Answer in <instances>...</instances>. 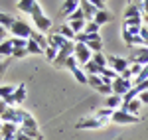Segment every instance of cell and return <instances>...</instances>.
<instances>
[{
	"instance_id": "14",
	"label": "cell",
	"mask_w": 148,
	"mask_h": 140,
	"mask_svg": "<svg viewBox=\"0 0 148 140\" xmlns=\"http://www.w3.org/2000/svg\"><path fill=\"white\" fill-rule=\"evenodd\" d=\"M79 8H81V2H77V0H67V2L61 4V12L65 14V18H69L73 12H77Z\"/></svg>"
},
{
	"instance_id": "5",
	"label": "cell",
	"mask_w": 148,
	"mask_h": 140,
	"mask_svg": "<svg viewBox=\"0 0 148 140\" xmlns=\"http://www.w3.org/2000/svg\"><path fill=\"white\" fill-rule=\"evenodd\" d=\"M109 67H111L116 75H123V73L130 67V63H128L126 57H121V55H109Z\"/></svg>"
},
{
	"instance_id": "41",
	"label": "cell",
	"mask_w": 148,
	"mask_h": 140,
	"mask_svg": "<svg viewBox=\"0 0 148 140\" xmlns=\"http://www.w3.org/2000/svg\"><path fill=\"white\" fill-rule=\"evenodd\" d=\"M6 34H8V30L0 26V44H2V42H6Z\"/></svg>"
},
{
	"instance_id": "42",
	"label": "cell",
	"mask_w": 148,
	"mask_h": 140,
	"mask_svg": "<svg viewBox=\"0 0 148 140\" xmlns=\"http://www.w3.org/2000/svg\"><path fill=\"white\" fill-rule=\"evenodd\" d=\"M142 16H148V0L142 2Z\"/></svg>"
},
{
	"instance_id": "44",
	"label": "cell",
	"mask_w": 148,
	"mask_h": 140,
	"mask_svg": "<svg viewBox=\"0 0 148 140\" xmlns=\"http://www.w3.org/2000/svg\"><path fill=\"white\" fill-rule=\"evenodd\" d=\"M2 124H4V122H2V120H0V130H2Z\"/></svg>"
},
{
	"instance_id": "12",
	"label": "cell",
	"mask_w": 148,
	"mask_h": 140,
	"mask_svg": "<svg viewBox=\"0 0 148 140\" xmlns=\"http://www.w3.org/2000/svg\"><path fill=\"white\" fill-rule=\"evenodd\" d=\"M142 16V2H132L128 4L125 10V20H130V18H138Z\"/></svg>"
},
{
	"instance_id": "13",
	"label": "cell",
	"mask_w": 148,
	"mask_h": 140,
	"mask_svg": "<svg viewBox=\"0 0 148 140\" xmlns=\"http://www.w3.org/2000/svg\"><path fill=\"white\" fill-rule=\"evenodd\" d=\"M47 42H49V47H56L57 51H59V49H63V47L67 46L69 40H65L61 34H51L49 38H47Z\"/></svg>"
},
{
	"instance_id": "19",
	"label": "cell",
	"mask_w": 148,
	"mask_h": 140,
	"mask_svg": "<svg viewBox=\"0 0 148 140\" xmlns=\"http://www.w3.org/2000/svg\"><path fill=\"white\" fill-rule=\"evenodd\" d=\"M111 20H113V14L109 10H103V12H97V16H95L93 22H97L99 26H103V24H109Z\"/></svg>"
},
{
	"instance_id": "39",
	"label": "cell",
	"mask_w": 148,
	"mask_h": 140,
	"mask_svg": "<svg viewBox=\"0 0 148 140\" xmlns=\"http://www.w3.org/2000/svg\"><path fill=\"white\" fill-rule=\"evenodd\" d=\"M134 87H136L138 91H140V93H144V91H148V79L144 83H140V85H134Z\"/></svg>"
},
{
	"instance_id": "35",
	"label": "cell",
	"mask_w": 148,
	"mask_h": 140,
	"mask_svg": "<svg viewBox=\"0 0 148 140\" xmlns=\"http://www.w3.org/2000/svg\"><path fill=\"white\" fill-rule=\"evenodd\" d=\"M123 40H125V44L126 46H134V36H130L128 34V32H126V30H123Z\"/></svg>"
},
{
	"instance_id": "9",
	"label": "cell",
	"mask_w": 148,
	"mask_h": 140,
	"mask_svg": "<svg viewBox=\"0 0 148 140\" xmlns=\"http://www.w3.org/2000/svg\"><path fill=\"white\" fill-rule=\"evenodd\" d=\"M103 122L101 118H97V117H91V118H83V120H79L77 124H75V128H87V130H97V128H101Z\"/></svg>"
},
{
	"instance_id": "15",
	"label": "cell",
	"mask_w": 148,
	"mask_h": 140,
	"mask_svg": "<svg viewBox=\"0 0 148 140\" xmlns=\"http://www.w3.org/2000/svg\"><path fill=\"white\" fill-rule=\"evenodd\" d=\"M121 109H123L125 113H130V115L138 117V113H140V109H142V103H140L138 99H134V101H130V103H123Z\"/></svg>"
},
{
	"instance_id": "24",
	"label": "cell",
	"mask_w": 148,
	"mask_h": 140,
	"mask_svg": "<svg viewBox=\"0 0 148 140\" xmlns=\"http://www.w3.org/2000/svg\"><path fill=\"white\" fill-rule=\"evenodd\" d=\"M14 91H16V87H14V85H2V87H0V99H2V101H6L8 97L14 95Z\"/></svg>"
},
{
	"instance_id": "3",
	"label": "cell",
	"mask_w": 148,
	"mask_h": 140,
	"mask_svg": "<svg viewBox=\"0 0 148 140\" xmlns=\"http://www.w3.org/2000/svg\"><path fill=\"white\" fill-rule=\"evenodd\" d=\"M128 63H140L142 67L148 65V47H130V55H128Z\"/></svg>"
},
{
	"instance_id": "29",
	"label": "cell",
	"mask_w": 148,
	"mask_h": 140,
	"mask_svg": "<svg viewBox=\"0 0 148 140\" xmlns=\"http://www.w3.org/2000/svg\"><path fill=\"white\" fill-rule=\"evenodd\" d=\"M26 49H28V53H44V49L38 46L34 40H28V47Z\"/></svg>"
},
{
	"instance_id": "2",
	"label": "cell",
	"mask_w": 148,
	"mask_h": 140,
	"mask_svg": "<svg viewBox=\"0 0 148 140\" xmlns=\"http://www.w3.org/2000/svg\"><path fill=\"white\" fill-rule=\"evenodd\" d=\"M10 32L14 34V38H22V40H30L32 34H34L32 26H30L28 22H24V20H16L14 26L10 28Z\"/></svg>"
},
{
	"instance_id": "37",
	"label": "cell",
	"mask_w": 148,
	"mask_h": 140,
	"mask_svg": "<svg viewBox=\"0 0 148 140\" xmlns=\"http://www.w3.org/2000/svg\"><path fill=\"white\" fill-rule=\"evenodd\" d=\"M138 101H140L142 105H148V91H144V93L138 95Z\"/></svg>"
},
{
	"instance_id": "6",
	"label": "cell",
	"mask_w": 148,
	"mask_h": 140,
	"mask_svg": "<svg viewBox=\"0 0 148 140\" xmlns=\"http://www.w3.org/2000/svg\"><path fill=\"white\" fill-rule=\"evenodd\" d=\"M111 120H113V122H116V124H134V122H140V118H138V117L130 115V113H125L123 109L114 111Z\"/></svg>"
},
{
	"instance_id": "28",
	"label": "cell",
	"mask_w": 148,
	"mask_h": 140,
	"mask_svg": "<svg viewBox=\"0 0 148 140\" xmlns=\"http://www.w3.org/2000/svg\"><path fill=\"white\" fill-rule=\"evenodd\" d=\"M12 46H14V49H26V47H28V40H22V38H12Z\"/></svg>"
},
{
	"instance_id": "25",
	"label": "cell",
	"mask_w": 148,
	"mask_h": 140,
	"mask_svg": "<svg viewBox=\"0 0 148 140\" xmlns=\"http://www.w3.org/2000/svg\"><path fill=\"white\" fill-rule=\"evenodd\" d=\"M93 61L99 65V67H109V57L107 55H103V53H93Z\"/></svg>"
},
{
	"instance_id": "31",
	"label": "cell",
	"mask_w": 148,
	"mask_h": 140,
	"mask_svg": "<svg viewBox=\"0 0 148 140\" xmlns=\"http://www.w3.org/2000/svg\"><path fill=\"white\" fill-rule=\"evenodd\" d=\"M89 85H91L93 89H99L103 85V77L101 75H89Z\"/></svg>"
},
{
	"instance_id": "22",
	"label": "cell",
	"mask_w": 148,
	"mask_h": 140,
	"mask_svg": "<svg viewBox=\"0 0 148 140\" xmlns=\"http://www.w3.org/2000/svg\"><path fill=\"white\" fill-rule=\"evenodd\" d=\"M113 109H109V107H105V109H99V111H97V115H95V117L97 118H101L103 122H107V120H111V118H113Z\"/></svg>"
},
{
	"instance_id": "26",
	"label": "cell",
	"mask_w": 148,
	"mask_h": 140,
	"mask_svg": "<svg viewBox=\"0 0 148 140\" xmlns=\"http://www.w3.org/2000/svg\"><path fill=\"white\" fill-rule=\"evenodd\" d=\"M99 28H101V26H99V24L97 22H87L85 24V30H83V34H99Z\"/></svg>"
},
{
	"instance_id": "8",
	"label": "cell",
	"mask_w": 148,
	"mask_h": 140,
	"mask_svg": "<svg viewBox=\"0 0 148 140\" xmlns=\"http://www.w3.org/2000/svg\"><path fill=\"white\" fill-rule=\"evenodd\" d=\"M24 99H26V85H18V87H16V91H14V95H12V97H8V99H6V101H4V103H6V105L8 107H20L24 103Z\"/></svg>"
},
{
	"instance_id": "17",
	"label": "cell",
	"mask_w": 148,
	"mask_h": 140,
	"mask_svg": "<svg viewBox=\"0 0 148 140\" xmlns=\"http://www.w3.org/2000/svg\"><path fill=\"white\" fill-rule=\"evenodd\" d=\"M14 55V46H12V40H6L0 44V57H12Z\"/></svg>"
},
{
	"instance_id": "33",
	"label": "cell",
	"mask_w": 148,
	"mask_h": 140,
	"mask_svg": "<svg viewBox=\"0 0 148 140\" xmlns=\"http://www.w3.org/2000/svg\"><path fill=\"white\" fill-rule=\"evenodd\" d=\"M97 93H103V95H107V97H111V95H113V85H105V83H103L101 87L97 89Z\"/></svg>"
},
{
	"instance_id": "4",
	"label": "cell",
	"mask_w": 148,
	"mask_h": 140,
	"mask_svg": "<svg viewBox=\"0 0 148 140\" xmlns=\"http://www.w3.org/2000/svg\"><path fill=\"white\" fill-rule=\"evenodd\" d=\"M73 55H75L77 61H79V65L83 67V65H87V63L93 59V51L85 46V44H77V42H75V53H73Z\"/></svg>"
},
{
	"instance_id": "7",
	"label": "cell",
	"mask_w": 148,
	"mask_h": 140,
	"mask_svg": "<svg viewBox=\"0 0 148 140\" xmlns=\"http://www.w3.org/2000/svg\"><path fill=\"white\" fill-rule=\"evenodd\" d=\"M132 87H134V85H132V81H126V79H123V77L119 75V77L113 81V93L119 95V97H125V95L128 93Z\"/></svg>"
},
{
	"instance_id": "45",
	"label": "cell",
	"mask_w": 148,
	"mask_h": 140,
	"mask_svg": "<svg viewBox=\"0 0 148 140\" xmlns=\"http://www.w3.org/2000/svg\"><path fill=\"white\" fill-rule=\"evenodd\" d=\"M40 140H42V138H40Z\"/></svg>"
},
{
	"instance_id": "38",
	"label": "cell",
	"mask_w": 148,
	"mask_h": 140,
	"mask_svg": "<svg viewBox=\"0 0 148 140\" xmlns=\"http://www.w3.org/2000/svg\"><path fill=\"white\" fill-rule=\"evenodd\" d=\"M24 55H28V49H14L12 57H24Z\"/></svg>"
},
{
	"instance_id": "34",
	"label": "cell",
	"mask_w": 148,
	"mask_h": 140,
	"mask_svg": "<svg viewBox=\"0 0 148 140\" xmlns=\"http://www.w3.org/2000/svg\"><path fill=\"white\" fill-rule=\"evenodd\" d=\"M65 67L73 71V69H77V67H81V65H79V61L75 59V55H73V57H69L67 61H65Z\"/></svg>"
},
{
	"instance_id": "16",
	"label": "cell",
	"mask_w": 148,
	"mask_h": 140,
	"mask_svg": "<svg viewBox=\"0 0 148 140\" xmlns=\"http://www.w3.org/2000/svg\"><path fill=\"white\" fill-rule=\"evenodd\" d=\"M105 107H109V109H113V111H119L121 107H123V97H119V95H111V97H107V101H105Z\"/></svg>"
},
{
	"instance_id": "11",
	"label": "cell",
	"mask_w": 148,
	"mask_h": 140,
	"mask_svg": "<svg viewBox=\"0 0 148 140\" xmlns=\"http://www.w3.org/2000/svg\"><path fill=\"white\" fill-rule=\"evenodd\" d=\"M81 10H83V14H85V20H87V22H93L95 16H97V12H99L91 0H83V2H81Z\"/></svg>"
},
{
	"instance_id": "40",
	"label": "cell",
	"mask_w": 148,
	"mask_h": 140,
	"mask_svg": "<svg viewBox=\"0 0 148 140\" xmlns=\"http://www.w3.org/2000/svg\"><path fill=\"white\" fill-rule=\"evenodd\" d=\"M93 4H95V8H97V10H99V12L107 10V8H105V2H101V0H95V2H93Z\"/></svg>"
},
{
	"instance_id": "10",
	"label": "cell",
	"mask_w": 148,
	"mask_h": 140,
	"mask_svg": "<svg viewBox=\"0 0 148 140\" xmlns=\"http://www.w3.org/2000/svg\"><path fill=\"white\" fill-rule=\"evenodd\" d=\"M34 20V26H36V32H40V34H46L51 30V20L47 18L46 14L44 16H40V18H32Z\"/></svg>"
},
{
	"instance_id": "32",
	"label": "cell",
	"mask_w": 148,
	"mask_h": 140,
	"mask_svg": "<svg viewBox=\"0 0 148 140\" xmlns=\"http://www.w3.org/2000/svg\"><path fill=\"white\" fill-rule=\"evenodd\" d=\"M123 26H144V18L142 16H138V18H130V20H125V24Z\"/></svg>"
},
{
	"instance_id": "1",
	"label": "cell",
	"mask_w": 148,
	"mask_h": 140,
	"mask_svg": "<svg viewBox=\"0 0 148 140\" xmlns=\"http://www.w3.org/2000/svg\"><path fill=\"white\" fill-rule=\"evenodd\" d=\"M18 10L30 14L32 18H40V16H44L42 6H40L38 0H20V2H18Z\"/></svg>"
},
{
	"instance_id": "18",
	"label": "cell",
	"mask_w": 148,
	"mask_h": 140,
	"mask_svg": "<svg viewBox=\"0 0 148 140\" xmlns=\"http://www.w3.org/2000/svg\"><path fill=\"white\" fill-rule=\"evenodd\" d=\"M30 40H34L36 44H38V46L42 47V49H44V51H46L47 47H49V42H47V38H46V34H40V32H34V34H32V38H30Z\"/></svg>"
},
{
	"instance_id": "27",
	"label": "cell",
	"mask_w": 148,
	"mask_h": 140,
	"mask_svg": "<svg viewBox=\"0 0 148 140\" xmlns=\"http://www.w3.org/2000/svg\"><path fill=\"white\" fill-rule=\"evenodd\" d=\"M22 128H28V130H38V122L34 120V117H32V115H30V117H28V118H26V120L22 122Z\"/></svg>"
},
{
	"instance_id": "20",
	"label": "cell",
	"mask_w": 148,
	"mask_h": 140,
	"mask_svg": "<svg viewBox=\"0 0 148 140\" xmlns=\"http://www.w3.org/2000/svg\"><path fill=\"white\" fill-rule=\"evenodd\" d=\"M57 34H61L65 40H69V42H75V32L71 30V26H69V24L59 26V32H57Z\"/></svg>"
},
{
	"instance_id": "21",
	"label": "cell",
	"mask_w": 148,
	"mask_h": 140,
	"mask_svg": "<svg viewBox=\"0 0 148 140\" xmlns=\"http://www.w3.org/2000/svg\"><path fill=\"white\" fill-rule=\"evenodd\" d=\"M14 22H16V20L12 18L10 14H6V12H2V10H0V26H2V28L10 30L12 26H14Z\"/></svg>"
},
{
	"instance_id": "43",
	"label": "cell",
	"mask_w": 148,
	"mask_h": 140,
	"mask_svg": "<svg viewBox=\"0 0 148 140\" xmlns=\"http://www.w3.org/2000/svg\"><path fill=\"white\" fill-rule=\"evenodd\" d=\"M16 140H34V138H30V136H26L22 132H18V134H16Z\"/></svg>"
},
{
	"instance_id": "30",
	"label": "cell",
	"mask_w": 148,
	"mask_h": 140,
	"mask_svg": "<svg viewBox=\"0 0 148 140\" xmlns=\"http://www.w3.org/2000/svg\"><path fill=\"white\" fill-rule=\"evenodd\" d=\"M44 53H46V59H47V61H51V63H53V61L57 59V55H59V51H57L56 47H47Z\"/></svg>"
},
{
	"instance_id": "36",
	"label": "cell",
	"mask_w": 148,
	"mask_h": 140,
	"mask_svg": "<svg viewBox=\"0 0 148 140\" xmlns=\"http://www.w3.org/2000/svg\"><path fill=\"white\" fill-rule=\"evenodd\" d=\"M6 67H8V59H0V79H2V75H4Z\"/></svg>"
},
{
	"instance_id": "23",
	"label": "cell",
	"mask_w": 148,
	"mask_h": 140,
	"mask_svg": "<svg viewBox=\"0 0 148 140\" xmlns=\"http://www.w3.org/2000/svg\"><path fill=\"white\" fill-rule=\"evenodd\" d=\"M83 71H85L87 75H101V67H99L93 59L87 63V65H83Z\"/></svg>"
}]
</instances>
